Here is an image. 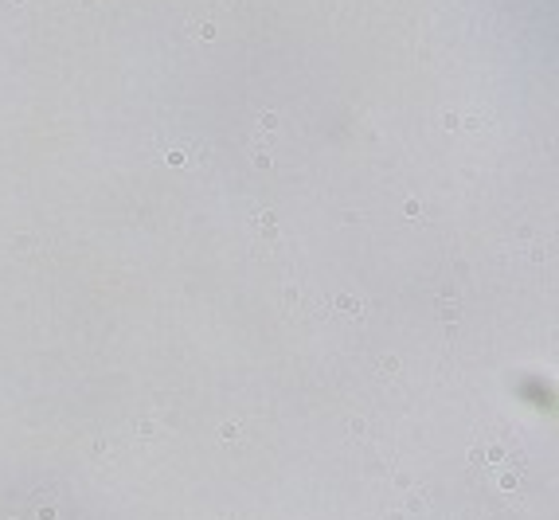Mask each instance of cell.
<instances>
[{"mask_svg": "<svg viewBox=\"0 0 559 520\" xmlns=\"http://www.w3.org/2000/svg\"><path fill=\"white\" fill-rule=\"evenodd\" d=\"M16 520H66V505L55 489H47V493H35L32 501H24V512Z\"/></svg>", "mask_w": 559, "mask_h": 520, "instance_id": "1", "label": "cell"}, {"mask_svg": "<svg viewBox=\"0 0 559 520\" xmlns=\"http://www.w3.org/2000/svg\"><path fill=\"white\" fill-rule=\"evenodd\" d=\"M254 231H258V235H266V239H274V235H278V219H274V211H258V215H254Z\"/></svg>", "mask_w": 559, "mask_h": 520, "instance_id": "2", "label": "cell"}, {"mask_svg": "<svg viewBox=\"0 0 559 520\" xmlns=\"http://www.w3.org/2000/svg\"><path fill=\"white\" fill-rule=\"evenodd\" d=\"M337 305L344 313H352V317H360V301H356V298H337Z\"/></svg>", "mask_w": 559, "mask_h": 520, "instance_id": "3", "label": "cell"}, {"mask_svg": "<svg viewBox=\"0 0 559 520\" xmlns=\"http://www.w3.org/2000/svg\"><path fill=\"white\" fill-rule=\"evenodd\" d=\"M168 165H188V149H168Z\"/></svg>", "mask_w": 559, "mask_h": 520, "instance_id": "4", "label": "cell"}, {"mask_svg": "<svg viewBox=\"0 0 559 520\" xmlns=\"http://www.w3.org/2000/svg\"><path fill=\"white\" fill-rule=\"evenodd\" d=\"M196 35H199V39H215V24H211V20H204V24L196 28Z\"/></svg>", "mask_w": 559, "mask_h": 520, "instance_id": "5", "label": "cell"}, {"mask_svg": "<svg viewBox=\"0 0 559 520\" xmlns=\"http://www.w3.org/2000/svg\"><path fill=\"white\" fill-rule=\"evenodd\" d=\"M258 125H262L266 133H270V129H278V114H258Z\"/></svg>", "mask_w": 559, "mask_h": 520, "instance_id": "6", "label": "cell"}, {"mask_svg": "<svg viewBox=\"0 0 559 520\" xmlns=\"http://www.w3.org/2000/svg\"><path fill=\"white\" fill-rule=\"evenodd\" d=\"M254 165H258V168H270V153H266V149H254Z\"/></svg>", "mask_w": 559, "mask_h": 520, "instance_id": "7", "label": "cell"}, {"mask_svg": "<svg viewBox=\"0 0 559 520\" xmlns=\"http://www.w3.org/2000/svg\"><path fill=\"white\" fill-rule=\"evenodd\" d=\"M8 4H24V0H8Z\"/></svg>", "mask_w": 559, "mask_h": 520, "instance_id": "8", "label": "cell"}]
</instances>
